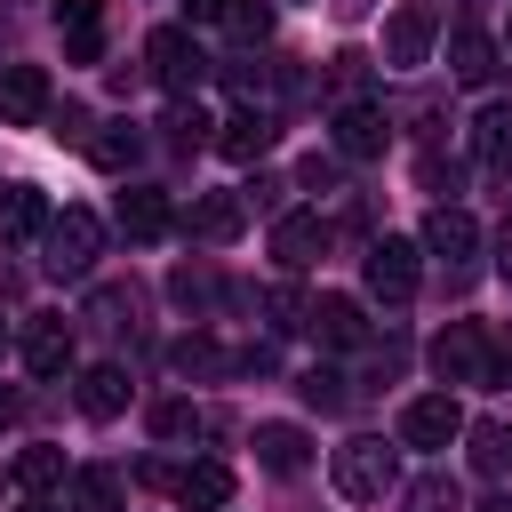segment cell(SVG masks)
Instances as JSON below:
<instances>
[{"instance_id":"cell-1","label":"cell","mask_w":512,"mask_h":512,"mask_svg":"<svg viewBox=\"0 0 512 512\" xmlns=\"http://www.w3.org/2000/svg\"><path fill=\"white\" fill-rule=\"evenodd\" d=\"M328 472H336V496H352V504H384L392 480H400V456H392L376 432H360V440H344V448L328 456Z\"/></svg>"},{"instance_id":"cell-2","label":"cell","mask_w":512,"mask_h":512,"mask_svg":"<svg viewBox=\"0 0 512 512\" xmlns=\"http://www.w3.org/2000/svg\"><path fill=\"white\" fill-rule=\"evenodd\" d=\"M40 264L56 272V280H88V264H96V248H104V224L88 216V208H64V216H48V232H40Z\"/></svg>"},{"instance_id":"cell-3","label":"cell","mask_w":512,"mask_h":512,"mask_svg":"<svg viewBox=\"0 0 512 512\" xmlns=\"http://www.w3.org/2000/svg\"><path fill=\"white\" fill-rule=\"evenodd\" d=\"M144 64H152V80H160L168 96H192V88L208 80V56L192 48V32H184V24H160V32L144 40Z\"/></svg>"},{"instance_id":"cell-4","label":"cell","mask_w":512,"mask_h":512,"mask_svg":"<svg viewBox=\"0 0 512 512\" xmlns=\"http://www.w3.org/2000/svg\"><path fill=\"white\" fill-rule=\"evenodd\" d=\"M432 376L440 384H488V328L480 320H448L432 336Z\"/></svg>"},{"instance_id":"cell-5","label":"cell","mask_w":512,"mask_h":512,"mask_svg":"<svg viewBox=\"0 0 512 512\" xmlns=\"http://www.w3.org/2000/svg\"><path fill=\"white\" fill-rule=\"evenodd\" d=\"M424 256H440V264H448V280H464V272H472V256H480V224H472V208L440 200V208L424 216Z\"/></svg>"},{"instance_id":"cell-6","label":"cell","mask_w":512,"mask_h":512,"mask_svg":"<svg viewBox=\"0 0 512 512\" xmlns=\"http://www.w3.org/2000/svg\"><path fill=\"white\" fill-rule=\"evenodd\" d=\"M432 40H440V8H432V0H400L392 24H384V64L408 72V64L432 56Z\"/></svg>"},{"instance_id":"cell-7","label":"cell","mask_w":512,"mask_h":512,"mask_svg":"<svg viewBox=\"0 0 512 512\" xmlns=\"http://www.w3.org/2000/svg\"><path fill=\"white\" fill-rule=\"evenodd\" d=\"M416 256H424L416 240H392V232H384V240L368 248V296L408 304V296H416V280H424V264H416Z\"/></svg>"},{"instance_id":"cell-8","label":"cell","mask_w":512,"mask_h":512,"mask_svg":"<svg viewBox=\"0 0 512 512\" xmlns=\"http://www.w3.org/2000/svg\"><path fill=\"white\" fill-rule=\"evenodd\" d=\"M336 152L344 160H384V144H392V120H384V104H368V96H352V104H336Z\"/></svg>"},{"instance_id":"cell-9","label":"cell","mask_w":512,"mask_h":512,"mask_svg":"<svg viewBox=\"0 0 512 512\" xmlns=\"http://www.w3.org/2000/svg\"><path fill=\"white\" fill-rule=\"evenodd\" d=\"M400 440H408V448H448V440H464V408H456V392H424V400H408V408H400Z\"/></svg>"},{"instance_id":"cell-10","label":"cell","mask_w":512,"mask_h":512,"mask_svg":"<svg viewBox=\"0 0 512 512\" xmlns=\"http://www.w3.org/2000/svg\"><path fill=\"white\" fill-rule=\"evenodd\" d=\"M40 120H48V72L0 64V128H40Z\"/></svg>"},{"instance_id":"cell-11","label":"cell","mask_w":512,"mask_h":512,"mask_svg":"<svg viewBox=\"0 0 512 512\" xmlns=\"http://www.w3.org/2000/svg\"><path fill=\"white\" fill-rule=\"evenodd\" d=\"M248 448H256V464L280 472V480H296V472L312 464V432H304V424H256Z\"/></svg>"},{"instance_id":"cell-12","label":"cell","mask_w":512,"mask_h":512,"mask_svg":"<svg viewBox=\"0 0 512 512\" xmlns=\"http://www.w3.org/2000/svg\"><path fill=\"white\" fill-rule=\"evenodd\" d=\"M272 136H280V128H272V112H264V104H240V112L216 128V152L248 168V160H264V152H272Z\"/></svg>"},{"instance_id":"cell-13","label":"cell","mask_w":512,"mask_h":512,"mask_svg":"<svg viewBox=\"0 0 512 512\" xmlns=\"http://www.w3.org/2000/svg\"><path fill=\"white\" fill-rule=\"evenodd\" d=\"M240 224H248V200H240V192H200V200H192V216H184V232H192V240H208V248L240 240Z\"/></svg>"},{"instance_id":"cell-14","label":"cell","mask_w":512,"mask_h":512,"mask_svg":"<svg viewBox=\"0 0 512 512\" xmlns=\"http://www.w3.org/2000/svg\"><path fill=\"white\" fill-rule=\"evenodd\" d=\"M272 256H280V272H312L328 256V224L320 216H280L272 224Z\"/></svg>"},{"instance_id":"cell-15","label":"cell","mask_w":512,"mask_h":512,"mask_svg":"<svg viewBox=\"0 0 512 512\" xmlns=\"http://www.w3.org/2000/svg\"><path fill=\"white\" fill-rule=\"evenodd\" d=\"M304 328L328 344V352H352L360 336H368V312L352 304V296H312V312H304Z\"/></svg>"},{"instance_id":"cell-16","label":"cell","mask_w":512,"mask_h":512,"mask_svg":"<svg viewBox=\"0 0 512 512\" xmlns=\"http://www.w3.org/2000/svg\"><path fill=\"white\" fill-rule=\"evenodd\" d=\"M24 368H32V376H64V368H72V328H64L56 312H32V320H24Z\"/></svg>"},{"instance_id":"cell-17","label":"cell","mask_w":512,"mask_h":512,"mask_svg":"<svg viewBox=\"0 0 512 512\" xmlns=\"http://www.w3.org/2000/svg\"><path fill=\"white\" fill-rule=\"evenodd\" d=\"M48 232V200L40 184H0V248H24Z\"/></svg>"},{"instance_id":"cell-18","label":"cell","mask_w":512,"mask_h":512,"mask_svg":"<svg viewBox=\"0 0 512 512\" xmlns=\"http://www.w3.org/2000/svg\"><path fill=\"white\" fill-rule=\"evenodd\" d=\"M56 24H64V56L72 64L104 56V0H56Z\"/></svg>"},{"instance_id":"cell-19","label":"cell","mask_w":512,"mask_h":512,"mask_svg":"<svg viewBox=\"0 0 512 512\" xmlns=\"http://www.w3.org/2000/svg\"><path fill=\"white\" fill-rule=\"evenodd\" d=\"M168 496H176L184 512H216V504H232V472H224V464H176Z\"/></svg>"},{"instance_id":"cell-20","label":"cell","mask_w":512,"mask_h":512,"mask_svg":"<svg viewBox=\"0 0 512 512\" xmlns=\"http://www.w3.org/2000/svg\"><path fill=\"white\" fill-rule=\"evenodd\" d=\"M128 408V368H112V360H96V368H80V416H96V424H112Z\"/></svg>"},{"instance_id":"cell-21","label":"cell","mask_w":512,"mask_h":512,"mask_svg":"<svg viewBox=\"0 0 512 512\" xmlns=\"http://www.w3.org/2000/svg\"><path fill=\"white\" fill-rule=\"evenodd\" d=\"M472 160L496 168V176H512V104H488L472 120Z\"/></svg>"},{"instance_id":"cell-22","label":"cell","mask_w":512,"mask_h":512,"mask_svg":"<svg viewBox=\"0 0 512 512\" xmlns=\"http://www.w3.org/2000/svg\"><path fill=\"white\" fill-rule=\"evenodd\" d=\"M448 72H456V80H464V88H488V80H496V40H488V32H472V24H464V32H456V40H448Z\"/></svg>"},{"instance_id":"cell-23","label":"cell","mask_w":512,"mask_h":512,"mask_svg":"<svg viewBox=\"0 0 512 512\" xmlns=\"http://www.w3.org/2000/svg\"><path fill=\"white\" fill-rule=\"evenodd\" d=\"M88 160H96L104 176H128V168L144 160V136H136V120H104V136H88Z\"/></svg>"},{"instance_id":"cell-24","label":"cell","mask_w":512,"mask_h":512,"mask_svg":"<svg viewBox=\"0 0 512 512\" xmlns=\"http://www.w3.org/2000/svg\"><path fill=\"white\" fill-rule=\"evenodd\" d=\"M120 232H128V240H160V232H168V200L144 192V184H128V192H120Z\"/></svg>"},{"instance_id":"cell-25","label":"cell","mask_w":512,"mask_h":512,"mask_svg":"<svg viewBox=\"0 0 512 512\" xmlns=\"http://www.w3.org/2000/svg\"><path fill=\"white\" fill-rule=\"evenodd\" d=\"M120 496H128V480H120L112 464H88V472H72V504H80V512H120Z\"/></svg>"},{"instance_id":"cell-26","label":"cell","mask_w":512,"mask_h":512,"mask_svg":"<svg viewBox=\"0 0 512 512\" xmlns=\"http://www.w3.org/2000/svg\"><path fill=\"white\" fill-rule=\"evenodd\" d=\"M472 472L480 480H504L512 472V424H472Z\"/></svg>"},{"instance_id":"cell-27","label":"cell","mask_w":512,"mask_h":512,"mask_svg":"<svg viewBox=\"0 0 512 512\" xmlns=\"http://www.w3.org/2000/svg\"><path fill=\"white\" fill-rule=\"evenodd\" d=\"M200 432H208V408H192V400H160L152 408V440L176 448V440H200Z\"/></svg>"},{"instance_id":"cell-28","label":"cell","mask_w":512,"mask_h":512,"mask_svg":"<svg viewBox=\"0 0 512 512\" xmlns=\"http://www.w3.org/2000/svg\"><path fill=\"white\" fill-rule=\"evenodd\" d=\"M16 480H24L32 496L64 488V480H72V472H64V448H24V456H16Z\"/></svg>"},{"instance_id":"cell-29","label":"cell","mask_w":512,"mask_h":512,"mask_svg":"<svg viewBox=\"0 0 512 512\" xmlns=\"http://www.w3.org/2000/svg\"><path fill=\"white\" fill-rule=\"evenodd\" d=\"M168 296H176L184 312H208V304H216V272H208V264H176V272H168Z\"/></svg>"},{"instance_id":"cell-30","label":"cell","mask_w":512,"mask_h":512,"mask_svg":"<svg viewBox=\"0 0 512 512\" xmlns=\"http://www.w3.org/2000/svg\"><path fill=\"white\" fill-rule=\"evenodd\" d=\"M160 128H168V144H176V152H192V144H216V136H208V120L192 112V96H176V112H168Z\"/></svg>"},{"instance_id":"cell-31","label":"cell","mask_w":512,"mask_h":512,"mask_svg":"<svg viewBox=\"0 0 512 512\" xmlns=\"http://www.w3.org/2000/svg\"><path fill=\"white\" fill-rule=\"evenodd\" d=\"M312 408H344L352 400V376H336V368H304V384H296Z\"/></svg>"},{"instance_id":"cell-32","label":"cell","mask_w":512,"mask_h":512,"mask_svg":"<svg viewBox=\"0 0 512 512\" xmlns=\"http://www.w3.org/2000/svg\"><path fill=\"white\" fill-rule=\"evenodd\" d=\"M408 504H416V512H464V488H456V480H448V472H424V480H416V496H408Z\"/></svg>"},{"instance_id":"cell-33","label":"cell","mask_w":512,"mask_h":512,"mask_svg":"<svg viewBox=\"0 0 512 512\" xmlns=\"http://www.w3.org/2000/svg\"><path fill=\"white\" fill-rule=\"evenodd\" d=\"M88 320L128 328V320H136V288H96V296H88Z\"/></svg>"},{"instance_id":"cell-34","label":"cell","mask_w":512,"mask_h":512,"mask_svg":"<svg viewBox=\"0 0 512 512\" xmlns=\"http://www.w3.org/2000/svg\"><path fill=\"white\" fill-rule=\"evenodd\" d=\"M176 368H184V376H216V368H224V352H216L208 336H184V344H176Z\"/></svg>"},{"instance_id":"cell-35","label":"cell","mask_w":512,"mask_h":512,"mask_svg":"<svg viewBox=\"0 0 512 512\" xmlns=\"http://www.w3.org/2000/svg\"><path fill=\"white\" fill-rule=\"evenodd\" d=\"M224 24H232L240 40H264V32H272V0H232V16H224Z\"/></svg>"},{"instance_id":"cell-36","label":"cell","mask_w":512,"mask_h":512,"mask_svg":"<svg viewBox=\"0 0 512 512\" xmlns=\"http://www.w3.org/2000/svg\"><path fill=\"white\" fill-rule=\"evenodd\" d=\"M264 312H272V328H304V312H312V304H304L296 288H264Z\"/></svg>"},{"instance_id":"cell-37","label":"cell","mask_w":512,"mask_h":512,"mask_svg":"<svg viewBox=\"0 0 512 512\" xmlns=\"http://www.w3.org/2000/svg\"><path fill=\"white\" fill-rule=\"evenodd\" d=\"M488 384H512V328H488Z\"/></svg>"},{"instance_id":"cell-38","label":"cell","mask_w":512,"mask_h":512,"mask_svg":"<svg viewBox=\"0 0 512 512\" xmlns=\"http://www.w3.org/2000/svg\"><path fill=\"white\" fill-rule=\"evenodd\" d=\"M296 184H304V192H336V160H320V152H312V160L296 168Z\"/></svg>"},{"instance_id":"cell-39","label":"cell","mask_w":512,"mask_h":512,"mask_svg":"<svg viewBox=\"0 0 512 512\" xmlns=\"http://www.w3.org/2000/svg\"><path fill=\"white\" fill-rule=\"evenodd\" d=\"M264 80H272V72H264V64H256V56H240V64H232V88H240V96H248V104H256V88H264Z\"/></svg>"},{"instance_id":"cell-40","label":"cell","mask_w":512,"mask_h":512,"mask_svg":"<svg viewBox=\"0 0 512 512\" xmlns=\"http://www.w3.org/2000/svg\"><path fill=\"white\" fill-rule=\"evenodd\" d=\"M184 8H192L200 24H224V16H232V0H184Z\"/></svg>"},{"instance_id":"cell-41","label":"cell","mask_w":512,"mask_h":512,"mask_svg":"<svg viewBox=\"0 0 512 512\" xmlns=\"http://www.w3.org/2000/svg\"><path fill=\"white\" fill-rule=\"evenodd\" d=\"M496 272L512 280V216H504V232H496Z\"/></svg>"},{"instance_id":"cell-42","label":"cell","mask_w":512,"mask_h":512,"mask_svg":"<svg viewBox=\"0 0 512 512\" xmlns=\"http://www.w3.org/2000/svg\"><path fill=\"white\" fill-rule=\"evenodd\" d=\"M16 416H24V400H16V392H0V432H8Z\"/></svg>"},{"instance_id":"cell-43","label":"cell","mask_w":512,"mask_h":512,"mask_svg":"<svg viewBox=\"0 0 512 512\" xmlns=\"http://www.w3.org/2000/svg\"><path fill=\"white\" fill-rule=\"evenodd\" d=\"M24 512H56V504H48V496H32V504H24Z\"/></svg>"},{"instance_id":"cell-44","label":"cell","mask_w":512,"mask_h":512,"mask_svg":"<svg viewBox=\"0 0 512 512\" xmlns=\"http://www.w3.org/2000/svg\"><path fill=\"white\" fill-rule=\"evenodd\" d=\"M0 352H8V328H0Z\"/></svg>"},{"instance_id":"cell-45","label":"cell","mask_w":512,"mask_h":512,"mask_svg":"<svg viewBox=\"0 0 512 512\" xmlns=\"http://www.w3.org/2000/svg\"><path fill=\"white\" fill-rule=\"evenodd\" d=\"M216 512H224V504H216Z\"/></svg>"}]
</instances>
